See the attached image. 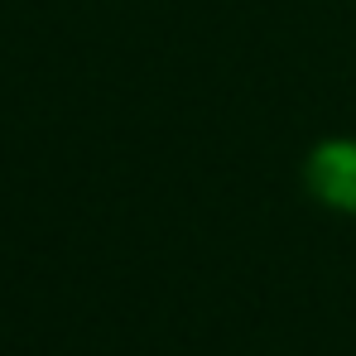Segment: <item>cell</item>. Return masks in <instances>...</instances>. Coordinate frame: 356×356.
<instances>
[{
	"mask_svg": "<svg viewBox=\"0 0 356 356\" xmlns=\"http://www.w3.org/2000/svg\"><path fill=\"white\" fill-rule=\"evenodd\" d=\"M308 188H313L327 207H337V212H356V145H352V140H332V145L313 149Z\"/></svg>",
	"mask_w": 356,
	"mask_h": 356,
	"instance_id": "6da1fadb",
	"label": "cell"
}]
</instances>
